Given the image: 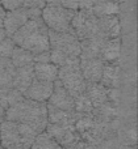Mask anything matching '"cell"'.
Here are the masks:
<instances>
[{
  "label": "cell",
  "mask_w": 138,
  "mask_h": 149,
  "mask_svg": "<svg viewBox=\"0 0 138 149\" xmlns=\"http://www.w3.org/2000/svg\"><path fill=\"white\" fill-rule=\"evenodd\" d=\"M5 120L28 124L36 132L41 134L47 126V105L46 102H37L24 97L15 105L7 107Z\"/></svg>",
  "instance_id": "6da1fadb"
},
{
  "label": "cell",
  "mask_w": 138,
  "mask_h": 149,
  "mask_svg": "<svg viewBox=\"0 0 138 149\" xmlns=\"http://www.w3.org/2000/svg\"><path fill=\"white\" fill-rule=\"evenodd\" d=\"M11 38L16 46L30 51L32 54L49 51V29L41 17L29 18Z\"/></svg>",
  "instance_id": "7a4b0ae2"
},
{
  "label": "cell",
  "mask_w": 138,
  "mask_h": 149,
  "mask_svg": "<svg viewBox=\"0 0 138 149\" xmlns=\"http://www.w3.org/2000/svg\"><path fill=\"white\" fill-rule=\"evenodd\" d=\"M49 45H50V62L55 65L66 64L74 58L80 55V41L74 33H59L49 30Z\"/></svg>",
  "instance_id": "3957f363"
},
{
  "label": "cell",
  "mask_w": 138,
  "mask_h": 149,
  "mask_svg": "<svg viewBox=\"0 0 138 149\" xmlns=\"http://www.w3.org/2000/svg\"><path fill=\"white\" fill-rule=\"evenodd\" d=\"M37 135L28 124L4 120L0 126V144L4 149H30Z\"/></svg>",
  "instance_id": "277c9868"
},
{
  "label": "cell",
  "mask_w": 138,
  "mask_h": 149,
  "mask_svg": "<svg viewBox=\"0 0 138 149\" xmlns=\"http://www.w3.org/2000/svg\"><path fill=\"white\" fill-rule=\"evenodd\" d=\"M58 80L74 98L86 92L87 82L79 64V58H74L66 64L58 67Z\"/></svg>",
  "instance_id": "5b68a950"
},
{
  "label": "cell",
  "mask_w": 138,
  "mask_h": 149,
  "mask_svg": "<svg viewBox=\"0 0 138 149\" xmlns=\"http://www.w3.org/2000/svg\"><path fill=\"white\" fill-rule=\"evenodd\" d=\"M75 10H70L62 7L59 3L46 4L41 10V18L49 30L59 33H73L71 31V20Z\"/></svg>",
  "instance_id": "8992f818"
},
{
  "label": "cell",
  "mask_w": 138,
  "mask_h": 149,
  "mask_svg": "<svg viewBox=\"0 0 138 149\" xmlns=\"http://www.w3.org/2000/svg\"><path fill=\"white\" fill-rule=\"evenodd\" d=\"M71 31L75 34L79 41L99 37L97 17L88 9L75 10L71 20Z\"/></svg>",
  "instance_id": "52a82bcc"
},
{
  "label": "cell",
  "mask_w": 138,
  "mask_h": 149,
  "mask_svg": "<svg viewBox=\"0 0 138 149\" xmlns=\"http://www.w3.org/2000/svg\"><path fill=\"white\" fill-rule=\"evenodd\" d=\"M34 17H41V10L24 7L13 10H5L4 18H3V28H4L7 37H12L29 18Z\"/></svg>",
  "instance_id": "ba28073f"
},
{
  "label": "cell",
  "mask_w": 138,
  "mask_h": 149,
  "mask_svg": "<svg viewBox=\"0 0 138 149\" xmlns=\"http://www.w3.org/2000/svg\"><path fill=\"white\" fill-rule=\"evenodd\" d=\"M45 131H46L47 134H49V136H51L63 149L71 148L75 143L82 140V137L79 136L78 131L75 130L74 126H57V124L47 123Z\"/></svg>",
  "instance_id": "9c48e42d"
},
{
  "label": "cell",
  "mask_w": 138,
  "mask_h": 149,
  "mask_svg": "<svg viewBox=\"0 0 138 149\" xmlns=\"http://www.w3.org/2000/svg\"><path fill=\"white\" fill-rule=\"evenodd\" d=\"M47 105H51L57 109L65 111H74V105H75V100L70 93L66 90V88L59 82V80L54 81V89H53L51 95L47 100Z\"/></svg>",
  "instance_id": "30bf717a"
},
{
  "label": "cell",
  "mask_w": 138,
  "mask_h": 149,
  "mask_svg": "<svg viewBox=\"0 0 138 149\" xmlns=\"http://www.w3.org/2000/svg\"><path fill=\"white\" fill-rule=\"evenodd\" d=\"M79 64L87 84L89 82H100L104 68V62L100 58H79Z\"/></svg>",
  "instance_id": "8fae6325"
},
{
  "label": "cell",
  "mask_w": 138,
  "mask_h": 149,
  "mask_svg": "<svg viewBox=\"0 0 138 149\" xmlns=\"http://www.w3.org/2000/svg\"><path fill=\"white\" fill-rule=\"evenodd\" d=\"M53 89H54V82L41 81L34 77L29 88L24 92V97L37 101V102H47L53 93Z\"/></svg>",
  "instance_id": "7c38bea8"
},
{
  "label": "cell",
  "mask_w": 138,
  "mask_h": 149,
  "mask_svg": "<svg viewBox=\"0 0 138 149\" xmlns=\"http://www.w3.org/2000/svg\"><path fill=\"white\" fill-rule=\"evenodd\" d=\"M97 29H99V37L104 39L120 37L121 25L117 15L97 17Z\"/></svg>",
  "instance_id": "4fadbf2b"
},
{
  "label": "cell",
  "mask_w": 138,
  "mask_h": 149,
  "mask_svg": "<svg viewBox=\"0 0 138 149\" xmlns=\"http://www.w3.org/2000/svg\"><path fill=\"white\" fill-rule=\"evenodd\" d=\"M76 119H78V113L75 111H65L51 105H47V123L57 126H74Z\"/></svg>",
  "instance_id": "5bb4252c"
},
{
  "label": "cell",
  "mask_w": 138,
  "mask_h": 149,
  "mask_svg": "<svg viewBox=\"0 0 138 149\" xmlns=\"http://www.w3.org/2000/svg\"><path fill=\"white\" fill-rule=\"evenodd\" d=\"M86 94L92 102L94 109H97L109 101V89L100 82H89L86 86Z\"/></svg>",
  "instance_id": "9a60e30c"
},
{
  "label": "cell",
  "mask_w": 138,
  "mask_h": 149,
  "mask_svg": "<svg viewBox=\"0 0 138 149\" xmlns=\"http://www.w3.org/2000/svg\"><path fill=\"white\" fill-rule=\"evenodd\" d=\"M120 52H121L120 37L105 39L101 50H100V59L104 63H115L120 58Z\"/></svg>",
  "instance_id": "2e32d148"
},
{
  "label": "cell",
  "mask_w": 138,
  "mask_h": 149,
  "mask_svg": "<svg viewBox=\"0 0 138 149\" xmlns=\"http://www.w3.org/2000/svg\"><path fill=\"white\" fill-rule=\"evenodd\" d=\"M34 79V71H33V64L24 65V67H18L15 70V77H13V88L20 90L24 94L29 85L32 84Z\"/></svg>",
  "instance_id": "e0dca14e"
},
{
  "label": "cell",
  "mask_w": 138,
  "mask_h": 149,
  "mask_svg": "<svg viewBox=\"0 0 138 149\" xmlns=\"http://www.w3.org/2000/svg\"><path fill=\"white\" fill-rule=\"evenodd\" d=\"M118 81H120V67L117 62L104 63L100 84L104 85L107 89H117Z\"/></svg>",
  "instance_id": "ac0fdd59"
},
{
  "label": "cell",
  "mask_w": 138,
  "mask_h": 149,
  "mask_svg": "<svg viewBox=\"0 0 138 149\" xmlns=\"http://www.w3.org/2000/svg\"><path fill=\"white\" fill-rule=\"evenodd\" d=\"M105 39L101 37H94V38L83 39L80 41V55L79 58H100V50L103 47Z\"/></svg>",
  "instance_id": "d6986e66"
},
{
  "label": "cell",
  "mask_w": 138,
  "mask_h": 149,
  "mask_svg": "<svg viewBox=\"0 0 138 149\" xmlns=\"http://www.w3.org/2000/svg\"><path fill=\"white\" fill-rule=\"evenodd\" d=\"M34 77L41 81H49L54 82L58 79V65L54 63H34L33 64Z\"/></svg>",
  "instance_id": "ffe728a7"
},
{
  "label": "cell",
  "mask_w": 138,
  "mask_h": 149,
  "mask_svg": "<svg viewBox=\"0 0 138 149\" xmlns=\"http://www.w3.org/2000/svg\"><path fill=\"white\" fill-rule=\"evenodd\" d=\"M91 12L96 17H104V16H112L118 13V4L116 0H95L91 8Z\"/></svg>",
  "instance_id": "44dd1931"
},
{
  "label": "cell",
  "mask_w": 138,
  "mask_h": 149,
  "mask_svg": "<svg viewBox=\"0 0 138 149\" xmlns=\"http://www.w3.org/2000/svg\"><path fill=\"white\" fill-rule=\"evenodd\" d=\"M9 59L15 68L34 64V54H32L30 51L23 49V47H18V46L15 47V50H13Z\"/></svg>",
  "instance_id": "7402d4cb"
},
{
  "label": "cell",
  "mask_w": 138,
  "mask_h": 149,
  "mask_svg": "<svg viewBox=\"0 0 138 149\" xmlns=\"http://www.w3.org/2000/svg\"><path fill=\"white\" fill-rule=\"evenodd\" d=\"M30 149H63V148L51 136H49V134L46 131H44L37 135Z\"/></svg>",
  "instance_id": "603a6c76"
},
{
  "label": "cell",
  "mask_w": 138,
  "mask_h": 149,
  "mask_svg": "<svg viewBox=\"0 0 138 149\" xmlns=\"http://www.w3.org/2000/svg\"><path fill=\"white\" fill-rule=\"evenodd\" d=\"M74 100H75V105H74V111L75 113L80 114V115H92L94 106H92V102L89 101L86 92L82 93L78 97H75Z\"/></svg>",
  "instance_id": "cb8c5ba5"
},
{
  "label": "cell",
  "mask_w": 138,
  "mask_h": 149,
  "mask_svg": "<svg viewBox=\"0 0 138 149\" xmlns=\"http://www.w3.org/2000/svg\"><path fill=\"white\" fill-rule=\"evenodd\" d=\"M16 47V43L11 37H5L0 41V56L1 58H11L13 50Z\"/></svg>",
  "instance_id": "d4e9b609"
},
{
  "label": "cell",
  "mask_w": 138,
  "mask_h": 149,
  "mask_svg": "<svg viewBox=\"0 0 138 149\" xmlns=\"http://www.w3.org/2000/svg\"><path fill=\"white\" fill-rule=\"evenodd\" d=\"M0 4L5 10H13L23 7L24 0H0Z\"/></svg>",
  "instance_id": "484cf974"
},
{
  "label": "cell",
  "mask_w": 138,
  "mask_h": 149,
  "mask_svg": "<svg viewBox=\"0 0 138 149\" xmlns=\"http://www.w3.org/2000/svg\"><path fill=\"white\" fill-rule=\"evenodd\" d=\"M47 4L46 0H24V8H30V9H39L42 10V8Z\"/></svg>",
  "instance_id": "4316f807"
},
{
  "label": "cell",
  "mask_w": 138,
  "mask_h": 149,
  "mask_svg": "<svg viewBox=\"0 0 138 149\" xmlns=\"http://www.w3.org/2000/svg\"><path fill=\"white\" fill-rule=\"evenodd\" d=\"M59 4L70 10L79 9V0H59Z\"/></svg>",
  "instance_id": "83f0119b"
},
{
  "label": "cell",
  "mask_w": 138,
  "mask_h": 149,
  "mask_svg": "<svg viewBox=\"0 0 138 149\" xmlns=\"http://www.w3.org/2000/svg\"><path fill=\"white\" fill-rule=\"evenodd\" d=\"M47 62H50V51L34 54V63H47Z\"/></svg>",
  "instance_id": "f1b7e54d"
},
{
  "label": "cell",
  "mask_w": 138,
  "mask_h": 149,
  "mask_svg": "<svg viewBox=\"0 0 138 149\" xmlns=\"http://www.w3.org/2000/svg\"><path fill=\"white\" fill-rule=\"evenodd\" d=\"M13 67L12 62H11L9 58H1L0 56V71H4V70H8V68Z\"/></svg>",
  "instance_id": "f546056e"
},
{
  "label": "cell",
  "mask_w": 138,
  "mask_h": 149,
  "mask_svg": "<svg viewBox=\"0 0 138 149\" xmlns=\"http://www.w3.org/2000/svg\"><path fill=\"white\" fill-rule=\"evenodd\" d=\"M95 0H79V9H88L91 10Z\"/></svg>",
  "instance_id": "4dcf8cb0"
},
{
  "label": "cell",
  "mask_w": 138,
  "mask_h": 149,
  "mask_svg": "<svg viewBox=\"0 0 138 149\" xmlns=\"http://www.w3.org/2000/svg\"><path fill=\"white\" fill-rule=\"evenodd\" d=\"M5 110H7V109H5L4 106L0 103V126H1L3 122L5 120Z\"/></svg>",
  "instance_id": "1f68e13d"
},
{
  "label": "cell",
  "mask_w": 138,
  "mask_h": 149,
  "mask_svg": "<svg viewBox=\"0 0 138 149\" xmlns=\"http://www.w3.org/2000/svg\"><path fill=\"white\" fill-rule=\"evenodd\" d=\"M5 37H7V34H5L4 28H0V41H1V39H4Z\"/></svg>",
  "instance_id": "d6a6232c"
},
{
  "label": "cell",
  "mask_w": 138,
  "mask_h": 149,
  "mask_svg": "<svg viewBox=\"0 0 138 149\" xmlns=\"http://www.w3.org/2000/svg\"><path fill=\"white\" fill-rule=\"evenodd\" d=\"M4 15H5V9L1 7V4H0V18H4Z\"/></svg>",
  "instance_id": "836d02e7"
},
{
  "label": "cell",
  "mask_w": 138,
  "mask_h": 149,
  "mask_svg": "<svg viewBox=\"0 0 138 149\" xmlns=\"http://www.w3.org/2000/svg\"><path fill=\"white\" fill-rule=\"evenodd\" d=\"M47 4H53V3H59V0H46Z\"/></svg>",
  "instance_id": "e575fe53"
},
{
  "label": "cell",
  "mask_w": 138,
  "mask_h": 149,
  "mask_svg": "<svg viewBox=\"0 0 138 149\" xmlns=\"http://www.w3.org/2000/svg\"><path fill=\"white\" fill-rule=\"evenodd\" d=\"M0 149H4V148H3V145H1V144H0Z\"/></svg>",
  "instance_id": "d590c367"
}]
</instances>
